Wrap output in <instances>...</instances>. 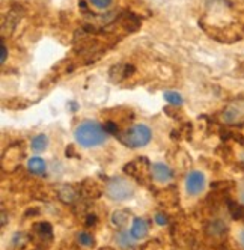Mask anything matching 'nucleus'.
I'll return each instance as SVG.
<instances>
[{
  "mask_svg": "<svg viewBox=\"0 0 244 250\" xmlns=\"http://www.w3.org/2000/svg\"><path fill=\"white\" fill-rule=\"evenodd\" d=\"M107 131L104 127L95 121H84L81 122L74 131V137L77 144L83 148H94L100 146L107 140Z\"/></svg>",
  "mask_w": 244,
  "mask_h": 250,
  "instance_id": "1",
  "label": "nucleus"
},
{
  "mask_svg": "<svg viewBox=\"0 0 244 250\" xmlns=\"http://www.w3.org/2000/svg\"><path fill=\"white\" fill-rule=\"evenodd\" d=\"M152 137V133L149 130L148 125L143 124H136L133 127H130L125 133H122L119 136V140L128 148H142L149 144V140Z\"/></svg>",
  "mask_w": 244,
  "mask_h": 250,
  "instance_id": "2",
  "label": "nucleus"
},
{
  "mask_svg": "<svg viewBox=\"0 0 244 250\" xmlns=\"http://www.w3.org/2000/svg\"><path fill=\"white\" fill-rule=\"evenodd\" d=\"M134 191H136V188H134L133 183H130L127 178H122V176L112 178L106 187L107 196L112 201H116V202L127 201V199L133 198Z\"/></svg>",
  "mask_w": 244,
  "mask_h": 250,
  "instance_id": "3",
  "label": "nucleus"
},
{
  "mask_svg": "<svg viewBox=\"0 0 244 250\" xmlns=\"http://www.w3.org/2000/svg\"><path fill=\"white\" fill-rule=\"evenodd\" d=\"M185 188H187V193L191 194V196H198L203 191L205 188V176L202 172H191L188 173L187 180H185Z\"/></svg>",
  "mask_w": 244,
  "mask_h": 250,
  "instance_id": "4",
  "label": "nucleus"
},
{
  "mask_svg": "<svg viewBox=\"0 0 244 250\" xmlns=\"http://www.w3.org/2000/svg\"><path fill=\"white\" fill-rule=\"evenodd\" d=\"M151 170H152L154 180L162 183V184L169 183L172 178H173V173H172L170 167L167 165H164V163H154L152 167H151Z\"/></svg>",
  "mask_w": 244,
  "mask_h": 250,
  "instance_id": "5",
  "label": "nucleus"
},
{
  "mask_svg": "<svg viewBox=\"0 0 244 250\" xmlns=\"http://www.w3.org/2000/svg\"><path fill=\"white\" fill-rule=\"evenodd\" d=\"M134 73V66L133 65H115L110 69V80L112 82H121L122 79H125Z\"/></svg>",
  "mask_w": 244,
  "mask_h": 250,
  "instance_id": "6",
  "label": "nucleus"
},
{
  "mask_svg": "<svg viewBox=\"0 0 244 250\" xmlns=\"http://www.w3.org/2000/svg\"><path fill=\"white\" fill-rule=\"evenodd\" d=\"M146 234H148V223L143 219H136L131 225L130 235L134 240H142L146 237Z\"/></svg>",
  "mask_w": 244,
  "mask_h": 250,
  "instance_id": "7",
  "label": "nucleus"
},
{
  "mask_svg": "<svg viewBox=\"0 0 244 250\" xmlns=\"http://www.w3.org/2000/svg\"><path fill=\"white\" fill-rule=\"evenodd\" d=\"M27 167L35 175H44L47 166H45V162H44L42 158H40V157H32L29 160V163H27Z\"/></svg>",
  "mask_w": 244,
  "mask_h": 250,
  "instance_id": "8",
  "label": "nucleus"
},
{
  "mask_svg": "<svg viewBox=\"0 0 244 250\" xmlns=\"http://www.w3.org/2000/svg\"><path fill=\"white\" fill-rule=\"evenodd\" d=\"M35 234H37L40 238H51V234H53V229H51V225L47 222H41L35 225Z\"/></svg>",
  "mask_w": 244,
  "mask_h": 250,
  "instance_id": "9",
  "label": "nucleus"
},
{
  "mask_svg": "<svg viewBox=\"0 0 244 250\" xmlns=\"http://www.w3.org/2000/svg\"><path fill=\"white\" fill-rule=\"evenodd\" d=\"M128 217H130V214H128L127 211L118 209L116 212H113V216H112V223H113L116 228H124V226L128 223Z\"/></svg>",
  "mask_w": 244,
  "mask_h": 250,
  "instance_id": "10",
  "label": "nucleus"
},
{
  "mask_svg": "<svg viewBox=\"0 0 244 250\" xmlns=\"http://www.w3.org/2000/svg\"><path fill=\"white\" fill-rule=\"evenodd\" d=\"M121 23H122V26H124V29H127V30H136L139 26H141V21H139V19L134 14H125L124 17H122Z\"/></svg>",
  "mask_w": 244,
  "mask_h": 250,
  "instance_id": "11",
  "label": "nucleus"
},
{
  "mask_svg": "<svg viewBox=\"0 0 244 250\" xmlns=\"http://www.w3.org/2000/svg\"><path fill=\"white\" fill-rule=\"evenodd\" d=\"M208 234L213 237H223L226 234V225L222 220H214L210 223V228H208Z\"/></svg>",
  "mask_w": 244,
  "mask_h": 250,
  "instance_id": "12",
  "label": "nucleus"
},
{
  "mask_svg": "<svg viewBox=\"0 0 244 250\" xmlns=\"http://www.w3.org/2000/svg\"><path fill=\"white\" fill-rule=\"evenodd\" d=\"M47 145H48V139H47L45 134H40L37 137H33V140H32V149L35 152H42V151H45Z\"/></svg>",
  "mask_w": 244,
  "mask_h": 250,
  "instance_id": "13",
  "label": "nucleus"
},
{
  "mask_svg": "<svg viewBox=\"0 0 244 250\" xmlns=\"http://www.w3.org/2000/svg\"><path fill=\"white\" fill-rule=\"evenodd\" d=\"M228 208H229V214L232 216V219L235 220H244V207L238 205L237 202H229L228 204Z\"/></svg>",
  "mask_w": 244,
  "mask_h": 250,
  "instance_id": "14",
  "label": "nucleus"
},
{
  "mask_svg": "<svg viewBox=\"0 0 244 250\" xmlns=\"http://www.w3.org/2000/svg\"><path fill=\"white\" fill-rule=\"evenodd\" d=\"M59 196H61V199L65 201V202H73V201L77 198V193H76V190H74L71 186H65V187L61 190Z\"/></svg>",
  "mask_w": 244,
  "mask_h": 250,
  "instance_id": "15",
  "label": "nucleus"
},
{
  "mask_svg": "<svg viewBox=\"0 0 244 250\" xmlns=\"http://www.w3.org/2000/svg\"><path fill=\"white\" fill-rule=\"evenodd\" d=\"M164 100L172 105H181L183 104V97L177 92H164Z\"/></svg>",
  "mask_w": 244,
  "mask_h": 250,
  "instance_id": "16",
  "label": "nucleus"
},
{
  "mask_svg": "<svg viewBox=\"0 0 244 250\" xmlns=\"http://www.w3.org/2000/svg\"><path fill=\"white\" fill-rule=\"evenodd\" d=\"M131 240H134L131 235H128V234H125V232H121V234H118V237H116V241H118V244L121 246V247H131Z\"/></svg>",
  "mask_w": 244,
  "mask_h": 250,
  "instance_id": "17",
  "label": "nucleus"
},
{
  "mask_svg": "<svg viewBox=\"0 0 244 250\" xmlns=\"http://www.w3.org/2000/svg\"><path fill=\"white\" fill-rule=\"evenodd\" d=\"M79 243L81 246L91 247L94 244V238H92L91 234H88V232H80V234H79Z\"/></svg>",
  "mask_w": 244,
  "mask_h": 250,
  "instance_id": "18",
  "label": "nucleus"
},
{
  "mask_svg": "<svg viewBox=\"0 0 244 250\" xmlns=\"http://www.w3.org/2000/svg\"><path fill=\"white\" fill-rule=\"evenodd\" d=\"M89 2L98 9H107L112 5V0H89Z\"/></svg>",
  "mask_w": 244,
  "mask_h": 250,
  "instance_id": "19",
  "label": "nucleus"
},
{
  "mask_svg": "<svg viewBox=\"0 0 244 250\" xmlns=\"http://www.w3.org/2000/svg\"><path fill=\"white\" fill-rule=\"evenodd\" d=\"M104 130H106L107 133H110V134H116V133H118L116 124H115V122H110V121L104 124Z\"/></svg>",
  "mask_w": 244,
  "mask_h": 250,
  "instance_id": "20",
  "label": "nucleus"
},
{
  "mask_svg": "<svg viewBox=\"0 0 244 250\" xmlns=\"http://www.w3.org/2000/svg\"><path fill=\"white\" fill-rule=\"evenodd\" d=\"M155 222L159 223V225H166L167 223V219L163 216V214H157V216H155Z\"/></svg>",
  "mask_w": 244,
  "mask_h": 250,
  "instance_id": "21",
  "label": "nucleus"
},
{
  "mask_svg": "<svg viewBox=\"0 0 244 250\" xmlns=\"http://www.w3.org/2000/svg\"><path fill=\"white\" fill-rule=\"evenodd\" d=\"M6 55H8V50H6L5 44L2 42V58H0V62H2V63H5V61H6Z\"/></svg>",
  "mask_w": 244,
  "mask_h": 250,
  "instance_id": "22",
  "label": "nucleus"
},
{
  "mask_svg": "<svg viewBox=\"0 0 244 250\" xmlns=\"http://www.w3.org/2000/svg\"><path fill=\"white\" fill-rule=\"evenodd\" d=\"M238 240H240V244H241V247L244 249V229L240 232V235H238Z\"/></svg>",
  "mask_w": 244,
  "mask_h": 250,
  "instance_id": "23",
  "label": "nucleus"
},
{
  "mask_svg": "<svg viewBox=\"0 0 244 250\" xmlns=\"http://www.w3.org/2000/svg\"><path fill=\"white\" fill-rule=\"evenodd\" d=\"M95 220H97V217H95V216H89V217H88V223H86V225H88V226L95 225Z\"/></svg>",
  "mask_w": 244,
  "mask_h": 250,
  "instance_id": "24",
  "label": "nucleus"
},
{
  "mask_svg": "<svg viewBox=\"0 0 244 250\" xmlns=\"http://www.w3.org/2000/svg\"><path fill=\"white\" fill-rule=\"evenodd\" d=\"M241 201L244 202V187H243V190H241Z\"/></svg>",
  "mask_w": 244,
  "mask_h": 250,
  "instance_id": "25",
  "label": "nucleus"
}]
</instances>
